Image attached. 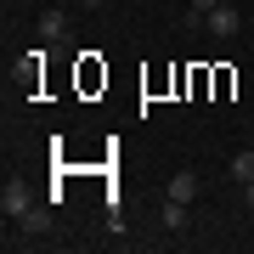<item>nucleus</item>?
Instances as JSON below:
<instances>
[{
  "instance_id": "obj_1",
  "label": "nucleus",
  "mask_w": 254,
  "mask_h": 254,
  "mask_svg": "<svg viewBox=\"0 0 254 254\" xmlns=\"http://www.w3.org/2000/svg\"><path fill=\"white\" fill-rule=\"evenodd\" d=\"M28 209H34V187H28V181H6V187H0V215H6V220H23Z\"/></svg>"
},
{
  "instance_id": "obj_2",
  "label": "nucleus",
  "mask_w": 254,
  "mask_h": 254,
  "mask_svg": "<svg viewBox=\"0 0 254 254\" xmlns=\"http://www.w3.org/2000/svg\"><path fill=\"white\" fill-rule=\"evenodd\" d=\"M203 28H209V34H215V40H237V28H243V11L220 0V6H215V11H209V17H203Z\"/></svg>"
},
{
  "instance_id": "obj_3",
  "label": "nucleus",
  "mask_w": 254,
  "mask_h": 254,
  "mask_svg": "<svg viewBox=\"0 0 254 254\" xmlns=\"http://www.w3.org/2000/svg\"><path fill=\"white\" fill-rule=\"evenodd\" d=\"M198 192H203V181H198L192 170H175L170 181H164V198H175V203H192Z\"/></svg>"
},
{
  "instance_id": "obj_4",
  "label": "nucleus",
  "mask_w": 254,
  "mask_h": 254,
  "mask_svg": "<svg viewBox=\"0 0 254 254\" xmlns=\"http://www.w3.org/2000/svg\"><path fill=\"white\" fill-rule=\"evenodd\" d=\"M158 226H164V232H187V203L164 198V209H158Z\"/></svg>"
},
{
  "instance_id": "obj_5",
  "label": "nucleus",
  "mask_w": 254,
  "mask_h": 254,
  "mask_svg": "<svg viewBox=\"0 0 254 254\" xmlns=\"http://www.w3.org/2000/svg\"><path fill=\"white\" fill-rule=\"evenodd\" d=\"M68 34V11H46L40 17V40H63Z\"/></svg>"
},
{
  "instance_id": "obj_6",
  "label": "nucleus",
  "mask_w": 254,
  "mask_h": 254,
  "mask_svg": "<svg viewBox=\"0 0 254 254\" xmlns=\"http://www.w3.org/2000/svg\"><path fill=\"white\" fill-rule=\"evenodd\" d=\"M17 226H23L28 237H40V232H46V226H51V215H46V209H28V215L17 220Z\"/></svg>"
},
{
  "instance_id": "obj_7",
  "label": "nucleus",
  "mask_w": 254,
  "mask_h": 254,
  "mask_svg": "<svg viewBox=\"0 0 254 254\" xmlns=\"http://www.w3.org/2000/svg\"><path fill=\"white\" fill-rule=\"evenodd\" d=\"M232 181H237V187L254 181V153H237V158H232Z\"/></svg>"
},
{
  "instance_id": "obj_8",
  "label": "nucleus",
  "mask_w": 254,
  "mask_h": 254,
  "mask_svg": "<svg viewBox=\"0 0 254 254\" xmlns=\"http://www.w3.org/2000/svg\"><path fill=\"white\" fill-rule=\"evenodd\" d=\"M215 6H220V0H187V23H203Z\"/></svg>"
},
{
  "instance_id": "obj_9",
  "label": "nucleus",
  "mask_w": 254,
  "mask_h": 254,
  "mask_svg": "<svg viewBox=\"0 0 254 254\" xmlns=\"http://www.w3.org/2000/svg\"><path fill=\"white\" fill-rule=\"evenodd\" d=\"M243 203H249V209H254V181H243Z\"/></svg>"
},
{
  "instance_id": "obj_10",
  "label": "nucleus",
  "mask_w": 254,
  "mask_h": 254,
  "mask_svg": "<svg viewBox=\"0 0 254 254\" xmlns=\"http://www.w3.org/2000/svg\"><path fill=\"white\" fill-rule=\"evenodd\" d=\"M79 6H85V11H91V6H102V0H79Z\"/></svg>"
}]
</instances>
